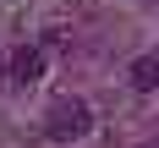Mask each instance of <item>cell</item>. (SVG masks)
Instances as JSON below:
<instances>
[{
	"label": "cell",
	"mask_w": 159,
	"mask_h": 148,
	"mask_svg": "<svg viewBox=\"0 0 159 148\" xmlns=\"http://www.w3.org/2000/svg\"><path fill=\"white\" fill-rule=\"evenodd\" d=\"M44 132L55 137V143H77V137L93 132V110H88L82 99H55V104L44 110Z\"/></svg>",
	"instance_id": "1"
},
{
	"label": "cell",
	"mask_w": 159,
	"mask_h": 148,
	"mask_svg": "<svg viewBox=\"0 0 159 148\" xmlns=\"http://www.w3.org/2000/svg\"><path fill=\"white\" fill-rule=\"evenodd\" d=\"M6 66H11L6 77H11L16 88H33V82H39V77L49 71V55H44V44H16V49H11V61H6Z\"/></svg>",
	"instance_id": "2"
},
{
	"label": "cell",
	"mask_w": 159,
	"mask_h": 148,
	"mask_svg": "<svg viewBox=\"0 0 159 148\" xmlns=\"http://www.w3.org/2000/svg\"><path fill=\"white\" fill-rule=\"evenodd\" d=\"M132 88L137 93H154L159 88V55H137L132 61Z\"/></svg>",
	"instance_id": "3"
}]
</instances>
